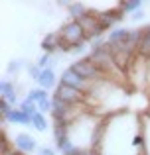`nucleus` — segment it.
Here are the masks:
<instances>
[{"label": "nucleus", "instance_id": "1", "mask_svg": "<svg viewBox=\"0 0 150 155\" xmlns=\"http://www.w3.org/2000/svg\"><path fill=\"white\" fill-rule=\"evenodd\" d=\"M71 69L77 73L79 77H83V79H87V81H109L107 77L103 75V73L99 71V67H97L95 63H93L91 59H89V55L87 57H81L79 61H75V63H71L69 65Z\"/></svg>", "mask_w": 150, "mask_h": 155}, {"label": "nucleus", "instance_id": "2", "mask_svg": "<svg viewBox=\"0 0 150 155\" xmlns=\"http://www.w3.org/2000/svg\"><path fill=\"white\" fill-rule=\"evenodd\" d=\"M59 83L65 84V87L77 88V91L85 92V94H89V92L95 88V81H87V79H83V77H79L71 67H67V69H63V71H61Z\"/></svg>", "mask_w": 150, "mask_h": 155}, {"label": "nucleus", "instance_id": "3", "mask_svg": "<svg viewBox=\"0 0 150 155\" xmlns=\"http://www.w3.org/2000/svg\"><path fill=\"white\" fill-rule=\"evenodd\" d=\"M59 38L63 41L71 43V45H81V43H87V38H85V31L81 30V26L75 22V20H67L65 24H61V28L58 30Z\"/></svg>", "mask_w": 150, "mask_h": 155}, {"label": "nucleus", "instance_id": "4", "mask_svg": "<svg viewBox=\"0 0 150 155\" xmlns=\"http://www.w3.org/2000/svg\"><path fill=\"white\" fill-rule=\"evenodd\" d=\"M54 96H58L59 100H63V102H67V104H85L87 102V94H85V92L77 91V88H71V87H65V84H61V83L58 84Z\"/></svg>", "mask_w": 150, "mask_h": 155}, {"label": "nucleus", "instance_id": "5", "mask_svg": "<svg viewBox=\"0 0 150 155\" xmlns=\"http://www.w3.org/2000/svg\"><path fill=\"white\" fill-rule=\"evenodd\" d=\"M14 145H16V149H18L20 153H24V155L34 153V151H38V149H40L38 141H36L30 134H26V132H20L18 136L14 137Z\"/></svg>", "mask_w": 150, "mask_h": 155}, {"label": "nucleus", "instance_id": "6", "mask_svg": "<svg viewBox=\"0 0 150 155\" xmlns=\"http://www.w3.org/2000/svg\"><path fill=\"white\" fill-rule=\"evenodd\" d=\"M0 98L6 100V102H10L12 106L18 104V88H16L14 81L4 79L2 83H0ZM18 106H20V104H18Z\"/></svg>", "mask_w": 150, "mask_h": 155}, {"label": "nucleus", "instance_id": "7", "mask_svg": "<svg viewBox=\"0 0 150 155\" xmlns=\"http://www.w3.org/2000/svg\"><path fill=\"white\" fill-rule=\"evenodd\" d=\"M55 83H58L55 69H44V71H42V77H40V81H38V87L44 88V91H50V88L55 87ZM55 88H58V87H55Z\"/></svg>", "mask_w": 150, "mask_h": 155}, {"label": "nucleus", "instance_id": "8", "mask_svg": "<svg viewBox=\"0 0 150 155\" xmlns=\"http://www.w3.org/2000/svg\"><path fill=\"white\" fill-rule=\"evenodd\" d=\"M42 49H44V53H50V55L59 51V34L58 31H51V34H47L42 39Z\"/></svg>", "mask_w": 150, "mask_h": 155}, {"label": "nucleus", "instance_id": "9", "mask_svg": "<svg viewBox=\"0 0 150 155\" xmlns=\"http://www.w3.org/2000/svg\"><path fill=\"white\" fill-rule=\"evenodd\" d=\"M8 124H18V126H32V118L28 114H24L20 108H14L8 118H4Z\"/></svg>", "mask_w": 150, "mask_h": 155}, {"label": "nucleus", "instance_id": "10", "mask_svg": "<svg viewBox=\"0 0 150 155\" xmlns=\"http://www.w3.org/2000/svg\"><path fill=\"white\" fill-rule=\"evenodd\" d=\"M138 55L150 61V24L142 28V39L138 45Z\"/></svg>", "mask_w": 150, "mask_h": 155}, {"label": "nucleus", "instance_id": "11", "mask_svg": "<svg viewBox=\"0 0 150 155\" xmlns=\"http://www.w3.org/2000/svg\"><path fill=\"white\" fill-rule=\"evenodd\" d=\"M127 35H128V28L117 26V28H113V30L107 34V41L109 43H123L124 39H127Z\"/></svg>", "mask_w": 150, "mask_h": 155}, {"label": "nucleus", "instance_id": "12", "mask_svg": "<svg viewBox=\"0 0 150 155\" xmlns=\"http://www.w3.org/2000/svg\"><path fill=\"white\" fill-rule=\"evenodd\" d=\"M119 8L124 12V14H134V12H138V10H142L144 8V4L140 2V0H124V2H119Z\"/></svg>", "mask_w": 150, "mask_h": 155}, {"label": "nucleus", "instance_id": "13", "mask_svg": "<svg viewBox=\"0 0 150 155\" xmlns=\"http://www.w3.org/2000/svg\"><path fill=\"white\" fill-rule=\"evenodd\" d=\"M24 69H28L26 59H12V61H8V65H6V75H18Z\"/></svg>", "mask_w": 150, "mask_h": 155}, {"label": "nucleus", "instance_id": "14", "mask_svg": "<svg viewBox=\"0 0 150 155\" xmlns=\"http://www.w3.org/2000/svg\"><path fill=\"white\" fill-rule=\"evenodd\" d=\"M26 98L32 100V102H36V104H40V102H44V100H47L50 96H47V91L36 87V88H30V91H28V96H26Z\"/></svg>", "mask_w": 150, "mask_h": 155}, {"label": "nucleus", "instance_id": "15", "mask_svg": "<svg viewBox=\"0 0 150 155\" xmlns=\"http://www.w3.org/2000/svg\"><path fill=\"white\" fill-rule=\"evenodd\" d=\"M30 128H34L36 132H46V130H47L46 114H42V112L34 114V116H32V126H30Z\"/></svg>", "mask_w": 150, "mask_h": 155}, {"label": "nucleus", "instance_id": "16", "mask_svg": "<svg viewBox=\"0 0 150 155\" xmlns=\"http://www.w3.org/2000/svg\"><path fill=\"white\" fill-rule=\"evenodd\" d=\"M18 108L22 110L24 114H28L30 118L34 116V114H38V112H40V110H38V104H36V102H32V100H28V98H24L22 102H20Z\"/></svg>", "mask_w": 150, "mask_h": 155}, {"label": "nucleus", "instance_id": "17", "mask_svg": "<svg viewBox=\"0 0 150 155\" xmlns=\"http://www.w3.org/2000/svg\"><path fill=\"white\" fill-rule=\"evenodd\" d=\"M26 71H28V77H30L32 81H36V83H38L40 77H42V69H40L36 63H28V69H26Z\"/></svg>", "mask_w": 150, "mask_h": 155}, {"label": "nucleus", "instance_id": "18", "mask_svg": "<svg viewBox=\"0 0 150 155\" xmlns=\"http://www.w3.org/2000/svg\"><path fill=\"white\" fill-rule=\"evenodd\" d=\"M38 110H40L42 114H50V112H54V100L47 98V100H44V102H40V104H38Z\"/></svg>", "mask_w": 150, "mask_h": 155}, {"label": "nucleus", "instance_id": "19", "mask_svg": "<svg viewBox=\"0 0 150 155\" xmlns=\"http://www.w3.org/2000/svg\"><path fill=\"white\" fill-rule=\"evenodd\" d=\"M12 110H14V106L10 102H6V100L0 98V114H2V118H8L12 114Z\"/></svg>", "mask_w": 150, "mask_h": 155}, {"label": "nucleus", "instance_id": "20", "mask_svg": "<svg viewBox=\"0 0 150 155\" xmlns=\"http://www.w3.org/2000/svg\"><path fill=\"white\" fill-rule=\"evenodd\" d=\"M144 18H146V14H144V8H142V10H138V12H134V14H131V16H128V20H131V22H134V24L142 22Z\"/></svg>", "mask_w": 150, "mask_h": 155}, {"label": "nucleus", "instance_id": "21", "mask_svg": "<svg viewBox=\"0 0 150 155\" xmlns=\"http://www.w3.org/2000/svg\"><path fill=\"white\" fill-rule=\"evenodd\" d=\"M69 155H95V151H93V149H89V147H77Z\"/></svg>", "mask_w": 150, "mask_h": 155}, {"label": "nucleus", "instance_id": "22", "mask_svg": "<svg viewBox=\"0 0 150 155\" xmlns=\"http://www.w3.org/2000/svg\"><path fill=\"white\" fill-rule=\"evenodd\" d=\"M38 155H55V147H50V145H40Z\"/></svg>", "mask_w": 150, "mask_h": 155}, {"label": "nucleus", "instance_id": "23", "mask_svg": "<svg viewBox=\"0 0 150 155\" xmlns=\"http://www.w3.org/2000/svg\"><path fill=\"white\" fill-rule=\"evenodd\" d=\"M85 51H87V43H81V45H75L73 55H83Z\"/></svg>", "mask_w": 150, "mask_h": 155}, {"label": "nucleus", "instance_id": "24", "mask_svg": "<svg viewBox=\"0 0 150 155\" xmlns=\"http://www.w3.org/2000/svg\"><path fill=\"white\" fill-rule=\"evenodd\" d=\"M12 155H24V153H20V151H18V149H16V151H14V153H12Z\"/></svg>", "mask_w": 150, "mask_h": 155}]
</instances>
